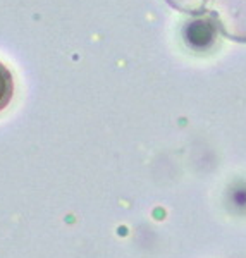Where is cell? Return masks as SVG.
<instances>
[{
	"mask_svg": "<svg viewBox=\"0 0 246 258\" xmlns=\"http://www.w3.org/2000/svg\"><path fill=\"white\" fill-rule=\"evenodd\" d=\"M207 12L226 36L246 41V0H210Z\"/></svg>",
	"mask_w": 246,
	"mask_h": 258,
	"instance_id": "1",
	"label": "cell"
},
{
	"mask_svg": "<svg viewBox=\"0 0 246 258\" xmlns=\"http://www.w3.org/2000/svg\"><path fill=\"white\" fill-rule=\"evenodd\" d=\"M219 26L212 16H198L184 26V38L188 45L197 50H205L214 45Z\"/></svg>",
	"mask_w": 246,
	"mask_h": 258,
	"instance_id": "2",
	"label": "cell"
},
{
	"mask_svg": "<svg viewBox=\"0 0 246 258\" xmlns=\"http://www.w3.org/2000/svg\"><path fill=\"white\" fill-rule=\"evenodd\" d=\"M14 97V80L11 71L0 62V112L6 109Z\"/></svg>",
	"mask_w": 246,
	"mask_h": 258,
	"instance_id": "3",
	"label": "cell"
},
{
	"mask_svg": "<svg viewBox=\"0 0 246 258\" xmlns=\"http://www.w3.org/2000/svg\"><path fill=\"white\" fill-rule=\"evenodd\" d=\"M172 7L184 12H197L205 6V0H167Z\"/></svg>",
	"mask_w": 246,
	"mask_h": 258,
	"instance_id": "4",
	"label": "cell"
}]
</instances>
